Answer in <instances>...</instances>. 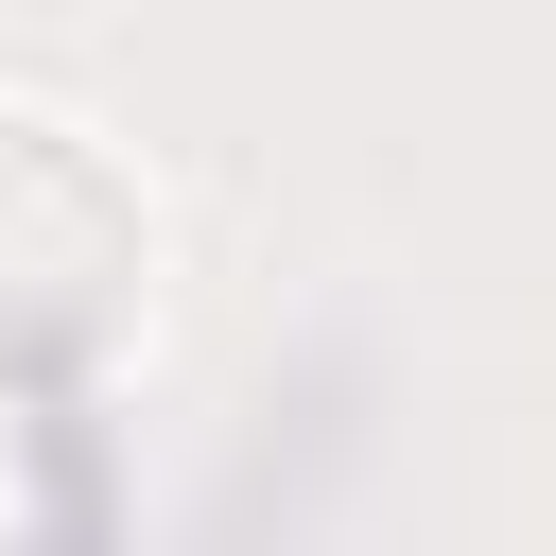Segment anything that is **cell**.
<instances>
[{"mask_svg":"<svg viewBox=\"0 0 556 556\" xmlns=\"http://www.w3.org/2000/svg\"><path fill=\"white\" fill-rule=\"evenodd\" d=\"M139 278H156L139 174L52 104H0V417H70L122 365Z\"/></svg>","mask_w":556,"mask_h":556,"instance_id":"cell-1","label":"cell"}]
</instances>
